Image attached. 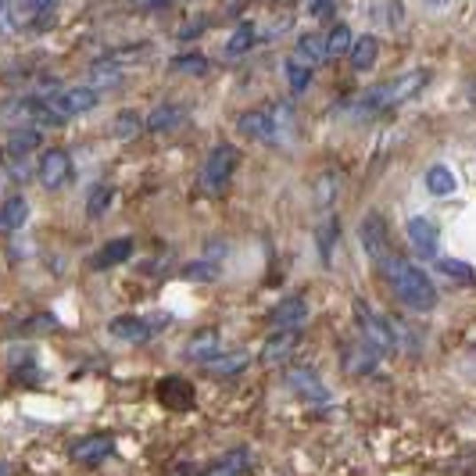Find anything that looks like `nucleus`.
<instances>
[{
  "label": "nucleus",
  "mask_w": 476,
  "mask_h": 476,
  "mask_svg": "<svg viewBox=\"0 0 476 476\" xmlns=\"http://www.w3.org/2000/svg\"><path fill=\"white\" fill-rule=\"evenodd\" d=\"M379 265H384V276L391 283V291L398 294V301L405 308H412V312H433L437 308V287H433V279L416 261H409V258H402V254L391 251Z\"/></svg>",
  "instance_id": "f257e3e1"
},
{
  "label": "nucleus",
  "mask_w": 476,
  "mask_h": 476,
  "mask_svg": "<svg viewBox=\"0 0 476 476\" xmlns=\"http://www.w3.org/2000/svg\"><path fill=\"white\" fill-rule=\"evenodd\" d=\"M430 82V72L426 68H412V72H402L394 75L391 82H379L372 86L362 101H355V112L362 115H376V112H391V108H402L405 101H412L416 93Z\"/></svg>",
  "instance_id": "f03ea898"
},
{
  "label": "nucleus",
  "mask_w": 476,
  "mask_h": 476,
  "mask_svg": "<svg viewBox=\"0 0 476 476\" xmlns=\"http://www.w3.org/2000/svg\"><path fill=\"white\" fill-rule=\"evenodd\" d=\"M237 129L247 137V140H258V144H287L291 129H294V112L287 105L279 108H254V112H244L237 119Z\"/></svg>",
  "instance_id": "7ed1b4c3"
},
{
  "label": "nucleus",
  "mask_w": 476,
  "mask_h": 476,
  "mask_svg": "<svg viewBox=\"0 0 476 476\" xmlns=\"http://www.w3.org/2000/svg\"><path fill=\"white\" fill-rule=\"evenodd\" d=\"M237 161H240V154H237L233 144L212 147V154H208L205 165H201V190H205V194H222L226 183H230L233 172H237Z\"/></svg>",
  "instance_id": "20e7f679"
},
{
  "label": "nucleus",
  "mask_w": 476,
  "mask_h": 476,
  "mask_svg": "<svg viewBox=\"0 0 476 476\" xmlns=\"http://www.w3.org/2000/svg\"><path fill=\"white\" fill-rule=\"evenodd\" d=\"M355 316H358V330H362V337H365L372 347H379V351H394V330H391V319L376 316L365 301H355Z\"/></svg>",
  "instance_id": "39448f33"
},
{
  "label": "nucleus",
  "mask_w": 476,
  "mask_h": 476,
  "mask_svg": "<svg viewBox=\"0 0 476 476\" xmlns=\"http://www.w3.org/2000/svg\"><path fill=\"white\" fill-rule=\"evenodd\" d=\"M98 101H101V93L93 90V86H68V90H58V93H54V98H51V108H54L58 115L72 119V115H86V112H93V108H98Z\"/></svg>",
  "instance_id": "423d86ee"
},
{
  "label": "nucleus",
  "mask_w": 476,
  "mask_h": 476,
  "mask_svg": "<svg viewBox=\"0 0 476 476\" xmlns=\"http://www.w3.org/2000/svg\"><path fill=\"white\" fill-rule=\"evenodd\" d=\"M358 240H362V247H365V254H369L372 261H384V258L391 254L387 222H384V215H379V212H369V215L362 219V226H358Z\"/></svg>",
  "instance_id": "0eeeda50"
},
{
  "label": "nucleus",
  "mask_w": 476,
  "mask_h": 476,
  "mask_svg": "<svg viewBox=\"0 0 476 476\" xmlns=\"http://www.w3.org/2000/svg\"><path fill=\"white\" fill-rule=\"evenodd\" d=\"M283 384H287L305 402H330V387L323 384V379L316 376V369H308V365H291L287 372H283Z\"/></svg>",
  "instance_id": "6e6552de"
},
{
  "label": "nucleus",
  "mask_w": 476,
  "mask_h": 476,
  "mask_svg": "<svg viewBox=\"0 0 476 476\" xmlns=\"http://www.w3.org/2000/svg\"><path fill=\"white\" fill-rule=\"evenodd\" d=\"M36 176L47 190H61L68 179H72V158L61 151V147H51L40 154V165H36Z\"/></svg>",
  "instance_id": "1a4fd4ad"
},
{
  "label": "nucleus",
  "mask_w": 476,
  "mask_h": 476,
  "mask_svg": "<svg viewBox=\"0 0 476 476\" xmlns=\"http://www.w3.org/2000/svg\"><path fill=\"white\" fill-rule=\"evenodd\" d=\"M405 237L412 244V251L426 261V258H437V247H441V230L426 219V215H416L405 222Z\"/></svg>",
  "instance_id": "9d476101"
},
{
  "label": "nucleus",
  "mask_w": 476,
  "mask_h": 476,
  "mask_svg": "<svg viewBox=\"0 0 476 476\" xmlns=\"http://www.w3.org/2000/svg\"><path fill=\"white\" fill-rule=\"evenodd\" d=\"M108 333L126 344H147L158 333V326H151V319H144V316H115L108 323Z\"/></svg>",
  "instance_id": "9b49d317"
},
{
  "label": "nucleus",
  "mask_w": 476,
  "mask_h": 476,
  "mask_svg": "<svg viewBox=\"0 0 476 476\" xmlns=\"http://www.w3.org/2000/svg\"><path fill=\"white\" fill-rule=\"evenodd\" d=\"M222 351V337H219V330H201V333H194L186 340V347H183V358L186 362H212L215 355Z\"/></svg>",
  "instance_id": "f8f14e48"
},
{
  "label": "nucleus",
  "mask_w": 476,
  "mask_h": 476,
  "mask_svg": "<svg viewBox=\"0 0 476 476\" xmlns=\"http://www.w3.org/2000/svg\"><path fill=\"white\" fill-rule=\"evenodd\" d=\"M305 319H308V305L305 298H283L272 312V326L276 330H305Z\"/></svg>",
  "instance_id": "ddd939ff"
},
{
  "label": "nucleus",
  "mask_w": 476,
  "mask_h": 476,
  "mask_svg": "<svg viewBox=\"0 0 476 476\" xmlns=\"http://www.w3.org/2000/svg\"><path fill=\"white\" fill-rule=\"evenodd\" d=\"M379 347H372L365 337L358 340V344H347L344 347V369L351 372V376H362V372H372L376 369V362H379Z\"/></svg>",
  "instance_id": "4468645a"
},
{
  "label": "nucleus",
  "mask_w": 476,
  "mask_h": 476,
  "mask_svg": "<svg viewBox=\"0 0 476 476\" xmlns=\"http://www.w3.org/2000/svg\"><path fill=\"white\" fill-rule=\"evenodd\" d=\"M294 347H298V330H276V337H269V340L261 344L258 362H261V365H276V362L287 358Z\"/></svg>",
  "instance_id": "2eb2a0df"
},
{
  "label": "nucleus",
  "mask_w": 476,
  "mask_h": 476,
  "mask_svg": "<svg viewBox=\"0 0 476 476\" xmlns=\"http://www.w3.org/2000/svg\"><path fill=\"white\" fill-rule=\"evenodd\" d=\"M15 8H19V22L22 29H40L51 22L54 8H58V0H15Z\"/></svg>",
  "instance_id": "dca6fc26"
},
{
  "label": "nucleus",
  "mask_w": 476,
  "mask_h": 476,
  "mask_svg": "<svg viewBox=\"0 0 476 476\" xmlns=\"http://www.w3.org/2000/svg\"><path fill=\"white\" fill-rule=\"evenodd\" d=\"M129 258H133V240L129 237H119V240H108L98 254L90 258V269H115V265H122Z\"/></svg>",
  "instance_id": "f3484780"
},
{
  "label": "nucleus",
  "mask_w": 476,
  "mask_h": 476,
  "mask_svg": "<svg viewBox=\"0 0 476 476\" xmlns=\"http://www.w3.org/2000/svg\"><path fill=\"white\" fill-rule=\"evenodd\" d=\"M112 448H115L112 437H82V441H75L72 458L82 462V465H98V462H105L112 455Z\"/></svg>",
  "instance_id": "a211bd4d"
},
{
  "label": "nucleus",
  "mask_w": 476,
  "mask_h": 476,
  "mask_svg": "<svg viewBox=\"0 0 476 476\" xmlns=\"http://www.w3.org/2000/svg\"><path fill=\"white\" fill-rule=\"evenodd\" d=\"M186 122V112L179 108V105H158L147 119H144V129H151V133H172V129H179Z\"/></svg>",
  "instance_id": "6ab92c4d"
},
{
  "label": "nucleus",
  "mask_w": 476,
  "mask_h": 476,
  "mask_svg": "<svg viewBox=\"0 0 476 476\" xmlns=\"http://www.w3.org/2000/svg\"><path fill=\"white\" fill-rule=\"evenodd\" d=\"M294 58L305 61L308 68H319V65L330 58V51H326V36H319V33H305V36H298Z\"/></svg>",
  "instance_id": "aec40b11"
},
{
  "label": "nucleus",
  "mask_w": 476,
  "mask_h": 476,
  "mask_svg": "<svg viewBox=\"0 0 476 476\" xmlns=\"http://www.w3.org/2000/svg\"><path fill=\"white\" fill-rule=\"evenodd\" d=\"M26 219H29V201L26 198H8L4 205H0V230H4V233L22 230Z\"/></svg>",
  "instance_id": "412c9836"
},
{
  "label": "nucleus",
  "mask_w": 476,
  "mask_h": 476,
  "mask_svg": "<svg viewBox=\"0 0 476 476\" xmlns=\"http://www.w3.org/2000/svg\"><path fill=\"white\" fill-rule=\"evenodd\" d=\"M122 82V61H115V58H105V61H98L90 68V86L98 90V86H105V90H115Z\"/></svg>",
  "instance_id": "4be33fe9"
},
{
  "label": "nucleus",
  "mask_w": 476,
  "mask_h": 476,
  "mask_svg": "<svg viewBox=\"0 0 476 476\" xmlns=\"http://www.w3.org/2000/svg\"><path fill=\"white\" fill-rule=\"evenodd\" d=\"M455 186H458V179H455V172L448 168V165H430L426 168V190L433 198H448V194H455Z\"/></svg>",
  "instance_id": "5701e85b"
},
{
  "label": "nucleus",
  "mask_w": 476,
  "mask_h": 476,
  "mask_svg": "<svg viewBox=\"0 0 476 476\" xmlns=\"http://www.w3.org/2000/svg\"><path fill=\"white\" fill-rule=\"evenodd\" d=\"M351 65L358 68V72H369L372 65H376V54H379V43H376V36H358V40H351Z\"/></svg>",
  "instance_id": "b1692460"
},
{
  "label": "nucleus",
  "mask_w": 476,
  "mask_h": 476,
  "mask_svg": "<svg viewBox=\"0 0 476 476\" xmlns=\"http://www.w3.org/2000/svg\"><path fill=\"white\" fill-rule=\"evenodd\" d=\"M254 40H258V29H254L251 22H240V26L233 29L230 43H226V54H230V58H240V54H247V51L254 47Z\"/></svg>",
  "instance_id": "393cba45"
},
{
  "label": "nucleus",
  "mask_w": 476,
  "mask_h": 476,
  "mask_svg": "<svg viewBox=\"0 0 476 476\" xmlns=\"http://www.w3.org/2000/svg\"><path fill=\"white\" fill-rule=\"evenodd\" d=\"M247 472V451H230V455H222L212 469H208V476H244Z\"/></svg>",
  "instance_id": "a878e982"
},
{
  "label": "nucleus",
  "mask_w": 476,
  "mask_h": 476,
  "mask_svg": "<svg viewBox=\"0 0 476 476\" xmlns=\"http://www.w3.org/2000/svg\"><path fill=\"white\" fill-rule=\"evenodd\" d=\"M112 198H115V190H112L108 183H98V186L90 190V198H86V215H90V219H101V215L108 212Z\"/></svg>",
  "instance_id": "bb28decb"
},
{
  "label": "nucleus",
  "mask_w": 476,
  "mask_h": 476,
  "mask_svg": "<svg viewBox=\"0 0 476 476\" xmlns=\"http://www.w3.org/2000/svg\"><path fill=\"white\" fill-rule=\"evenodd\" d=\"M287 82H291L294 93H305V90L312 86V68H308L305 61L291 58V61H287Z\"/></svg>",
  "instance_id": "cd10ccee"
},
{
  "label": "nucleus",
  "mask_w": 476,
  "mask_h": 476,
  "mask_svg": "<svg viewBox=\"0 0 476 476\" xmlns=\"http://www.w3.org/2000/svg\"><path fill=\"white\" fill-rule=\"evenodd\" d=\"M144 129V119H140V112H119V119H115V137L119 140H133L137 133Z\"/></svg>",
  "instance_id": "c85d7f7f"
},
{
  "label": "nucleus",
  "mask_w": 476,
  "mask_h": 476,
  "mask_svg": "<svg viewBox=\"0 0 476 476\" xmlns=\"http://www.w3.org/2000/svg\"><path fill=\"white\" fill-rule=\"evenodd\" d=\"M15 33H22L15 0H0V36H15Z\"/></svg>",
  "instance_id": "c756f323"
},
{
  "label": "nucleus",
  "mask_w": 476,
  "mask_h": 476,
  "mask_svg": "<svg viewBox=\"0 0 476 476\" xmlns=\"http://www.w3.org/2000/svg\"><path fill=\"white\" fill-rule=\"evenodd\" d=\"M437 269H441V276H448V279H458V283H469L476 272H472V265H465V261H458V258H441L437 261Z\"/></svg>",
  "instance_id": "7c9ffc66"
},
{
  "label": "nucleus",
  "mask_w": 476,
  "mask_h": 476,
  "mask_svg": "<svg viewBox=\"0 0 476 476\" xmlns=\"http://www.w3.org/2000/svg\"><path fill=\"white\" fill-rule=\"evenodd\" d=\"M215 276H219V265H215V261H208V258L183 265V279H201V283H208V279H215Z\"/></svg>",
  "instance_id": "2f4dec72"
},
{
  "label": "nucleus",
  "mask_w": 476,
  "mask_h": 476,
  "mask_svg": "<svg viewBox=\"0 0 476 476\" xmlns=\"http://www.w3.org/2000/svg\"><path fill=\"white\" fill-rule=\"evenodd\" d=\"M326 51H330V58L347 54L351 51V29L347 26H333V33L326 36Z\"/></svg>",
  "instance_id": "473e14b6"
},
{
  "label": "nucleus",
  "mask_w": 476,
  "mask_h": 476,
  "mask_svg": "<svg viewBox=\"0 0 476 476\" xmlns=\"http://www.w3.org/2000/svg\"><path fill=\"white\" fill-rule=\"evenodd\" d=\"M247 365V355L240 351V355H215L212 362H205V369L208 372H237V369H244Z\"/></svg>",
  "instance_id": "72a5a7b5"
},
{
  "label": "nucleus",
  "mask_w": 476,
  "mask_h": 476,
  "mask_svg": "<svg viewBox=\"0 0 476 476\" xmlns=\"http://www.w3.org/2000/svg\"><path fill=\"white\" fill-rule=\"evenodd\" d=\"M36 144H40V133H36V129H19V133L8 137V151H12V154H26V151H33Z\"/></svg>",
  "instance_id": "f704fd0d"
},
{
  "label": "nucleus",
  "mask_w": 476,
  "mask_h": 476,
  "mask_svg": "<svg viewBox=\"0 0 476 476\" xmlns=\"http://www.w3.org/2000/svg\"><path fill=\"white\" fill-rule=\"evenodd\" d=\"M176 68H179V72L205 75V72H208V61H205V54H179V58H176Z\"/></svg>",
  "instance_id": "c9c22d12"
},
{
  "label": "nucleus",
  "mask_w": 476,
  "mask_h": 476,
  "mask_svg": "<svg viewBox=\"0 0 476 476\" xmlns=\"http://www.w3.org/2000/svg\"><path fill=\"white\" fill-rule=\"evenodd\" d=\"M308 12H312L316 19H323V15H330V12H333V0H312Z\"/></svg>",
  "instance_id": "e433bc0d"
},
{
  "label": "nucleus",
  "mask_w": 476,
  "mask_h": 476,
  "mask_svg": "<svg viewBox=\"0 0 476 476\" xmlns=\"http://www.w3.org/2000/svg\"><path fill=\"white\" fill-rule=\"evenodd\" d=\"M137 4H140V8H147V12H154V8H165L168 0H137Z\"/></svg>",
  "instance_id": "4c0bfd02"
},
{
  "label": "nucleus",
  "mask_w": 476,
  "mask_h": 476,
  "mask_svg": "<svg viewBox=\"0 0 476 476\" xmlns=\"http://www.w3.org/2000/svg\"><path fill=\"white\" fill-rule=\"evenodd\" d=\"M469 101H472V105H476V79H472V82H469Z\"/></svg>",
  "instance_id": "58836bf2"
},
{
  "label": "nucleus",
  "mask_w": 476,
  "mask_h": 476,
  "mask_svg": "<svg viewBox=\"0 0 476 476\" xmlns=\"http://www.w3.org/2000/svg\"><path fill=\"white\" fill-rule=\"evenodd\" d=\"M426 4H430V8H444V4H448V0H426Z\"/></svg>",
  "instance_id": "ea45409f"
}]
</instances>
